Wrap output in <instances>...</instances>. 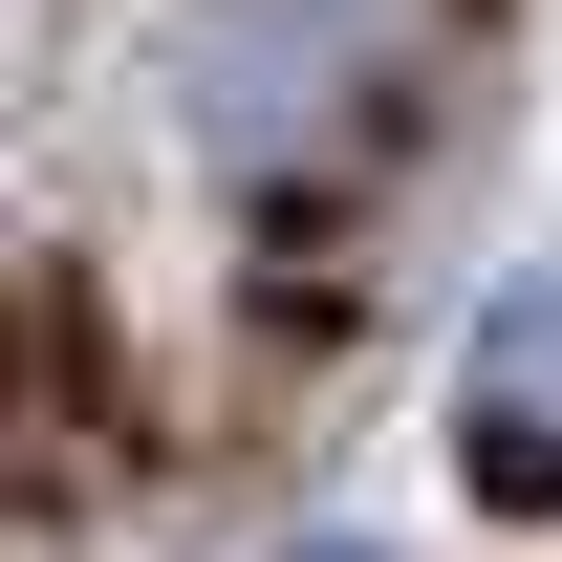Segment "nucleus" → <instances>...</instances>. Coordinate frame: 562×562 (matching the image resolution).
Instances as JSON below:
<instances>
[{
	"instance_id": "1",
	"label": "nucleus",
	"mask_w": 562,
	"mask_h": 562,
	"mask_svg": "<svg viewBox=\"0 0 562 562\" xmlns=\"http://www.w3.org/2000/svg\"><path fill=\"white\" fill-rule=\"evenodd\" d=\"M390 87H412V22L390 0H195L173 22V109L238 195H303V173H347L390 131Z\"/></svg>"
},
{
	"instance_id": "2",
	"label": "nucleus",
	"mask_w": 562,
	"mask_h": 562,
	"mask_svg": "<svg viewBox=\"0 0 562 562\" xmlns=\"http://www.w3.org/2000/svg\"><path fill=\"white\" fill-rule=\"evenodd\" d=\"M454 454H476V497H562V260L476 303V368H454Z\"/></svg>"
},
{
	"instance_id": "3",
	"label": "nucleus",
	"mask_w": 562,
	"mask_h": 562,
	"mask_svg": "<svg viewBox=\"0 0 562 562\" xmlns=\"http://www.w3.org/2000/svg\"><path fill=\"white\" fill-rule=\"evenodd\" d=\"M281 562H390V541H281Z\"/></svg>"
}]
</instances>
